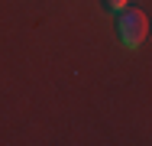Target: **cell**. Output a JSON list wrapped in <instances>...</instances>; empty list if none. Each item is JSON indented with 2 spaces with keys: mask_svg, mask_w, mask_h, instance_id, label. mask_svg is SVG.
Segmentation results:
<instances>
[{
  "mask_svg": "<svg viewBox=\"0 0 152 146\" xmlns=\"http://www.w3.org/2000/svg\"><path fill=\"white\" fill-rule=\"evenodd\" d=\"M117 36H120V42L126 49H136V46H142V39L149 36V20H146V13L139 10V7H123L120 16H117Z\"/></svg>",
  "mask_w": 152,
  "mask_h": 146,
  "instance_id": "obj_1",
  "label": "cell"
},
{
  "mask_svg": "<svg viewBox=\"0 0 152 146\" xmlns=\"http://www.w3.org/2000/svg\"><path fill=\"white\" fill-rule=\"evenodd\" d=\"M126 3H129V0H104V7H107V10H123Z\"/></svg>",
  "mask_w": 152,
  "mask_h": 146,
  "instance_id": "obj_2",
  "label": "cell"
}]
</instances>
